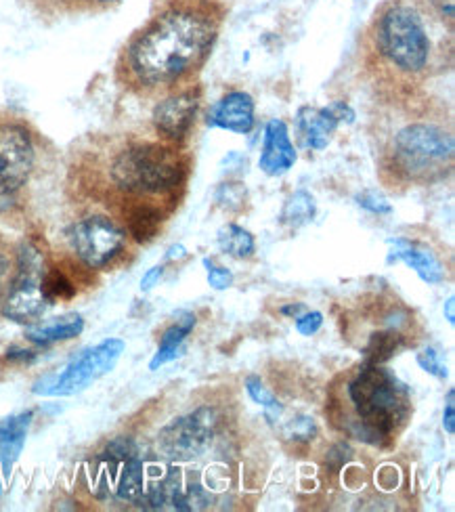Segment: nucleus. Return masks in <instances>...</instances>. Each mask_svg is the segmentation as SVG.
<instances>
[{"instance_id":"nucleus-17","label":"nucleus","mask_w":455,"mask_h":512,"mask_svg":"<svg viewBox=\"0 0 455 512\" xmlns=\"http://www.w3.org/2000/svg\"><path fill=\"white\" fill-rule=\"evenodd\" d=\"M168 219L170 212L154 204L130 206L118 217V221L124 225L128 233V238L137 244L154 242L160 236V231Z\"/></svg>"},{"instance_id":"nucleus-31","label":"nucleus","mask_w":455,"mask_h":512,"mask_svg":"<svg viewBox=\"0 0 455 512\" xmlns=\"http://www.w3.org/2000/svg\"><path fill=\"white\" fill-rule=\"evenodd\" d=\"M418 364L424 372L437 376V378H447V366L441 361L439 353L435 349H424L422 353H418Z\"/></svg>"},{"instance_id":"nucleus-7","label":"nucleus","mask_w":455,"mask_h":512,"mask_svg":"<svg viewBox=\"0 0 455 512\" xmlns=\"http://www.w3.org/2000/svg\"><path fill=\"white\" fill-rule=\"evenodd\" d=\"M45 269V254L32 240L21 242L15 248V277L0 315L21 326L40 322V317L51 307L40 290Z\"/></svg>"},{"instance_id":"nucleus-35","label":"nucleus","mask_w":455,"mask_h":512,"mask_svg":"<svg viewBox=\"0 0 455 512\" xmlns=\"http://www.w3.org/2000/svg\"><path fill=\"white\" fill-rule=\"evenodd\" d=\"M36 357H38L36 351H32V349H19V347H11L5 353V359L11 361V364H32Z\"/></svg>"},{"instance_id":"nucleus-36","label":"nucleus","mask_w":455,"mask_h":512,"mask_svg":"<svg viewBox=\"0 0 455 512\" xmlns=\"http://www.w3.org/2000/svg\"><path fill=\"white\" fill-rule=\"evenodd\" d=\"M162 275H164V267H162V265H158V267H151V269L143 275V280H141V290H143V292H149L151 288H154V286L162 280Z\"/></svg>"},{"instance_id":"nucleus-19","label":"nucleus","mask_w":455,"mask_h":512,"mask_svg":"<svg viewBox=\"0 0 455 512\" xmlns=\"http://www.w3.org/2000/svg\"><path fill=\"white\" fill-rule=\"evenodd\" d=\"M193 328H195V315L191 313H183L175 324L166 328L164 334L160 336V345L154 359L149 361V370H160L162 366L168 364V361H175L177 357H181L185 351L183 347L185 338L191 334Z\"/></svg>"},{"instance_id":"nucleus-12","label":"nucleus","mask_w":455,"mask_h":512,"mask_svg":"<svg viewBox=\"0 0 455 512\" xmlns=\"http://www.w3.org/2000/svg\"><path fill=\"white\" fill-rule=\"evenodd\" d=\"M355 112L351 105L342 101L330 103L328 108H300L296 116V133L302 143V147L313 149V152H321L330 145L332 135L342 122H353Z\"/></svg>"},{"instance_id":"nucleus-38","label":"nucleus","mask_w":455,"mask_h":512,"mask_svg":"<svg viewBox=\"0 0 455 512\" xmlns=\"http://www.w3.org/2000/svg\"><path fill=\"white\" fill-rule=\"evenodd\" d=\"M443 313H445V317H447V322L453 326V324H455V298H453V296L447 298V303H445V307H443Z\"/></svg>"},{"instance_id":"nucleus-1","label":"nucleus","mask_w":455,"mask_h":512,"mask_svg":"<svg viewBox=\"0 0 455 512\" xmlns=\"http://www.w3.org/2000/svg\"><path fill=\"white\" fill-rule=\"evenodd\" d=\"M225 0H158L116 63L122 87L164 97L198 82L227 21Z\"/></svg>"},{"instance_id":"nucleus-37","label":"nucleus","mask_w":455,"mask_h":512,"mask_svg":"<svg viewBox=\"0 0 455 512\" xmlns=\"http://www.w3.org/2000/svg\"><path fill=\"white\" fill-rule=\"evenodd\" d=\"M307 311V307L305 305H302V303H296V305H286V307H281V313H284V315H290V317H298V315H302V313H305Z\"/></svg>"},{"instance_id":"nucleus-18","label":"nucleus","mask_w":455,"mask_h":512,"mask_svg":"<svg viewBox=\"0 0 455 512\" xmlns=\"http://www.w3.org/2000/svg\"><path fill=\"white\" fill-rule=\"evenodd\" d=\"M84 332V319L80 313H68L53 317L51 322H38L28 326L26 340L36 347H51L63 340H72Z\"/></svg>"},{"instance_id":"nucleus-14","label":"nucleus","mask_w":455,"mask_h":512,"mask_svg":"<svg viewBox=\"0 0 455 512\" xmlns=\"http://www.w3.org/2000/svg\"><path fill=\"white\" fill-rule=\"evenodd\" d=\"M296 147L290 139L288 124L284 120H271L265 128V141L260 149L258 168L267 177H281L296 164Z\"/></svg>"},{"instance_id":"nucleus-6","label":"nucleus","mask_w":455,"mask_h":512,"mask_svg":"<svg viewBox=\"0 0 455 512\" xmlns=\"http://www.w3.org/2000/svg\"><path fill=\"white\" fill-rule=\"evenodd\" d=\"M38 147L32 128L19 118L0 116V212L13 208L36 170Z\"/></svg>"},{"instance_id":"nucleus-33","label":"nucleus","mask_w":455,"mask_h":512,"mask_svg":"<svg viewBox=\"0 0 455 512\" xmlns=\"http://www.w3.org/2000/svg\"><path fill=\"white\" fill-rule=\"evenodd\" d=\"M357 200H359L361 208L374 212V215H388V212L393 210L382 196L376 194V191H363V194Z\"/></svg>"},{"instance_id":"nucleus-9","label":"nucleus","mask_w":455,"mask_h":512,"mask_svg":"<svg viewBox=\"0 0 455 512\" xmlns=\"http://www.w3.org/2000/svg\"><path fill=\"white\" fill-rule=\"evenodd\" d=\"M70 246L76 254V259L86 269H110L116 265L128 246V233L124 225L103 212H91L78 219L70 227Z\"/></svg>"},{"instance_id":"nucleus-28","label":"nucleus","mask_w":455,"mask_h":512,"mask_svg":"<svg viewBox=\"0 0 455 512\" xmlns=\"http://www.w3.org/2000/svg\"><path fill=\"white\" fill-rule=\"evenodd\" d=\"M15 277V248L0 238V309H3L5 298Z\"/></svg>"},{"instance_id":"nucleus-15","label":"nucleus","mask_w":455,"mask_h":512,"mask_svg":"<svg viewBox=\"0 0 455 512\" xmlns=\"http://www.w3.org/2000/svg\"><path fill=\"white\" fill-rule=\"evenodd\" d=\"M390 246H393V252H390V261H403L407 267L414 269L420 280L426 284H441L445 282L447 271L443 267V263L437 259V254L432 252L430 248L411 242L405 238H397L390 240Z\"/></svg>"},{"instance_id":"nucleus-10","label":"nucleus","mask_w":455,"mask_h":512,"mask_svg":"<svg viewBox=\"0 0 455 512\" xmlns=\"http://www.w3.org/2000/svg\"><path fill=\"white\" fill-rule=\"evenodd\" d=\"M216 431H219V414L212 408H198L164 426L158 435V450L175 462H189L208 450Z\"/></svg>"},{"instance_id":"nucleus-3","label":"nucleus","mask_w":455,"mask_h":512,"mask_svg":"<svg viewBox=\"0 0 455 512\" xmlns=\"http://www.w3.org/2000/svg\"><path fill=\"white\" fill-rule=\"evenodd\" d=\"M380 183L390 191L437 185L453 173V122L443 105L424 95L382 101L372 120Z\"/></svg>"},{"instance_id":"nucleus-24","label":"nucleus","mask_w":455,"mask_h":512,"mask_svg":"<svg viewBox=\"0 0 455 512\" xmlns=\"http://www.w3.org/2000/svg\"><path fill=\"white\" fill-rule=\"evenodd\" d=\"M145 492V483H143V462L139 456L128 458L122 462V473L118 479L116 494L120 500L137 504Z\"/></svg>"},{"instance_id":"nucleus-21","label":"nucleus","mask_w":455,"mask_h":512,"mask_svg":"<svg viewBox=\"0 0 455 512\" xmlns=\"http://www.w3.org/2000/svg\"><path fill=\"white\" fill-rule=\"evenodd\" d=\"M405 345V336L401 330L388 328L374 332L370 338H367V345L363 349L367 364H386L390 357H395L397 351Z\"/></svg>"},{"instance_id":"nucleus-8","label":"nucleus","mask_w":455,"mask_h":512,"mask_svg":"<svg viewBox=\"0 0 455 512\" xmlns=\"http://www.w3.org/2000/svg\"><path fill=\"white\" fill-rule=\"evenodd\" d=\"M124 349V340L105 338L103 343L76 355L61 372L49 374L34 382L32 393L40 397H72L82 393L93 382L116 368Z\"/></svg>"},{"instance_id":"nucleus-23","label":"nucleus","mask_w":455,"mask_h":512,"mask_svg":"<svg viewBox=\"0 0 455 512\" xmlns=\"http://www.w3.org/2000/svg\"><path fill=\"white\" fill-rule=\"evenodd\" d=\"M40 290H42V296L47 298L49 305L72 301L78 292L76 282L61 267L45 269V275H42V282H40Z\"/></svg>"},{"instance_id":"nucleus-2","label":"nucleus","mask_w":455,"mask_h":512,"mask_svg":"<svg viewBox=\"0 0 455 512\" xmlns=\"http://www.w3.org/2000/svg\"><path fill=\"white\" fill-rule=\"evenodd\" d=\"M72 173L80 194L110 208L116 219L139 204L172 215L187 194L193 156L187 145L124 135L86 147Z\"/></svg>"},{"instance_id":"nucleus-27","label":"nucleus","mask_w":455,"mask_h":512,"mask_svg":"<svg viewBox=\"0 0 455 512\" xmlns=\"http://www.w3.org/2000/svg\"><path fill=\"white\" fill-rule=\"evenodd\" d=\"M214 202L227 212H240L248 202V191L240 181H225L214 194Z\"/></svg>"},{"instance_id":"nucleus-25","label":"nucleus","mask_w":455,"mask_h":512,"mask_svg":"<svg viewBox=\"0 0 455 512\" xmlns=\"http://www.w3.org/2000/svg\"><path fill=\"white\" fill-rule=\"evenodd\" d=\"M315 200L309 194V191H296L288 198V202L284 204V210H281V223L288 227H302L307 225L309 221H313L315 217Z\"/></svg>"},{"instance_id":"nucleus-30","label":"nucleus","mask_w":455,"mask_h":512,"mask_svg":"<svg viewBox=\"0 0 455 512\" xmlns=\"http://www.w3.org/2000/svg\"><path fill=\"white\" fill-rule=\"evenodd\" d=\"M204 265H206V271H208V284L214 290H227L233 284V273L227 267L216 265L210 259H204Z\"/></svg>"},{"instance_id":"nucleus-32","label":"nucleus","mask_w":455,"mask_h":512,"mask_svg":"<svg viewBox=\"0 0 455 512\" xmlns=\"http://www.w3.org/2000/svg\"><path fill=\"white\" fill-rule=\"evenodd\" d=\"M321 326H323V313H319V311H305L296 317V330L302 336L317 334L321 330Z\"/></svg>"},{"instance_id":"nucleus-5","label":"nucleus","mask_w":455,"mask_h":512,"mask_svg":"<svg viewBox=\"0 0 455 512\" xmlns=\"http://www.w3.org/2000/svg\"><path fill=\"white\" fill-rule=\"evenodd\" d=\"M325 414L342 435L384 447L409 422L411 395L407 384L382 364L363 361L334 380Z\"/></svg>"},{"instance_id":"nucleus-22","label":"nucleus","mask_w":455,"mask_h":512,"mask_svg":"<svg viewBox=\"0 0 455 512\" xmlns=\"http://www.w3.org/2000/svg\"><path fill=\"white\" fill-rule=\"evenodd\" d=\"M216 242H219V248L225 254L233 256V259H240V261L252 259L256 252V242H254L252 233L235 223H227L219 231V238H216Z\"/></svg>"},{"instance_id":"nucleus-39","label":"nucleus","mask_w":455,"mask_h":512,"mask_svg":"<svg viewBox=\"0 0 455 512\" xmlns=\"http://www.w3.org/2000/svg\"><path fill=\"white\" fill-rule=\"evenodd\" d=\"M183 256H187V250L183 246H172L166 254L168 261H175V259H183Z\"/></svg>"},{"instance_id":"nucleus-11","label":"nucleus","mask_w":455,"mask_h":512,"mask_svg":"<svg viewBox=\"0 0 455 512\" xmlns=\"http://www.w3.org/2000/svg\"><path fill=\"white\" fill-rule=\"evenodd\" d=\"M200 105L202 87L198 82L164 95L156 103L154 114H151V124H154L156 137L166 143L187 145L195 128V120H198Z\"/></svg>"},{"instance_id":"nucleus-4","label":"nucleus","mask_w":455,"mask_h":512,"mask_svg":"<svg viewBox=\"0 0 455 512\" xmlns=\"http://www.w3.org/2000/svg\"><path fill=\"white\" fill-rule=\"evenodd\" d=\"M435 13L418 0H382L361 36L363 68L380 101L424 95L439 68Z\"/></svg>"},{"instance_id":"nucleus-40","label":"nucleus","mask_w":455,"mask_h":512,"mask_svg":"<svg viewBox=\"0 0 455 512\" xmlns=\"http://www.w3.org/2000/svg\"><path fill=\"white\" fill-rule=\"evenodd\" d=\"M0 494H3V479H0Z\"/></svg>"},{"instance_id":"nucleus-26","label":"nucleus","mask_w":455,"mask_h":512,"mask_svg":"<svg viewBox=\"0 0 455 512\" xmlns=\"http://www.w3.org/2000/svg\"><path fill=\"white\" fill-rule=\"evenodd\" d=\"M246 391L252 397V401L258 403L260 408L265 410V418L269 422H275V420L284 416V405L277 401V397L265 387L263 382H260L258 376H248L246 378Z\"/></svg>"},{"instance_id":"nucleus-34","label":"nucleus","mask_w":455,"mask_h":512,"mask_svg":"<svg viewBox=\"0 0 455 512\" xmlns=\"http://www.w3.org/2000/svg\"><path fill=\"white\" fill-rule=\"evenodd\" d=\"M455 391L449 389L447 393V405H445V412H443V429L447 435L455 433Z\"/></svg>"},{"instance_id":"nucleus-20","label":"nucleus","mask_w":455,"mask_h":512,"mask_svg":"<svg viewBox=\"0 0 455 512\" xmlns=\"http://www.w3.org/2000/svg\"><path fill=\"white\" fill-rule=\"evenodd\" d=\"M30 3L45 15H82L107 11L122 0H30Z\"/></svg>"},{"instance_id":"nucleus-29","label":"nucleus","mask_w":455,"mask_h":512,"mask_svg":"<svg viewBox=\"0 0 455 512\" xmlns=\"http://www.w3.org/2000/svg\"><path fill=\"white\" fill-rule=\"evenodd\" d=\"M317 435V424L313 418L309 416H298L292 418L286 426H284V437L296 441V443H307Z\"/></svg>"},{"instance_id":"nucleus-16","label":"nucleus","mask_w":455,"mask_h":512,"mask_svg":"<svg viewBox=\"0 0 455 512\" xmlns=\"http://www.w3.org/2000/svg\"><path fill=\"white\" fill-rule=\"evenodd\" d=\"M34 420V412L26 410L13 416L0 420V473L5 477L11 475L15 462L19 460L21 452L30 433V426Z\"/></svg>"},{"instance_id":"nucleus-13","label":"nucleus","mask_w":455,"mask_h":512,"mask_svg":"<svg viewBox=\"0 0 455 512\" xmlns=\"http://www.w3.org/2000/svg\"><path fill=\"white\" fill-rule=\"evenodd\" d=\"M206 124L223 131L248 135L256 124V105L246 91H229L208 110Z\"/></svg>"}]
</instances>
